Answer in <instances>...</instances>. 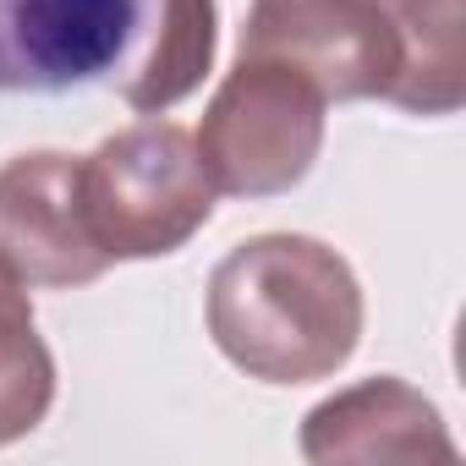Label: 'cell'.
Returning a JSON list of instances; mask_svg holds the SVG:
<instances>
[{
	"label": "cell",
	"instance_id": "1",
	"mask_svg": "<svg viewBox=\"0 0 466 466\" xmlns=\"http://www.w3.org/2000/svg\"><path fill=\"white\" fill-rule=\"evenodd\" d=\"M208 335L258 384H313L351 362L362 340V286L351 264L297 230L230 248L208 275Z\"/></svg>",
	"mask_w": 466,
	"mask_h": 466
},
{
	"label": "cell",
	"instance_id": "2",
	"mask_svg": "<svg viewBox=\"0 0 466 466\" xmlns=\"http://www.w3.org/2000/svg\"><path fill=\"white\" fill-rule=\"evenodd\" d=\"M88 237L110 264L170 258L214 219V181L176 121H137L77 159Z\"/></svg>",
	"mask_w": 466,
	"mask_h": 466
},
{
	"label": "cell",
	"instance_id": "3",
	"mask_svg": "<svg viewBox=\"0 0 466 466\" xmlns=\"http://www.w3.org/2000/svg\"><path fill=\"white\" fill-rule=\"evenodd\" d=\"M324 110L329 99L297 66L275 56H237L192 137L214 192L280 198L308 181L324 148Z\"/></svg>",
	"mask_w": 466,
	"mask_h": 466
},
{
	"label": "cell",
	"instance_id": "4",
	"mask_svg": "<svg viewBox=\"0 0 466 466\" xmlns=\"http://www.w3.org/2000/svg\"><path fill=\"white\" fill-rule=\"evenodd\" d=\"M237 56H275L324 99H390L400 34L384 0H253Z\"/></svg>",
	"mask_w": 466,
	"mask_h": 466
},
{
	"label": "cell",
	"instance_id": "5",
	"mask_svg": "<svg viewBox=\"0 0 466 466\" xmlns=\"http://www.w3.org/2000/svg\"><path fill=\"white\" fill-rule=\"evenodd\" d=\"M148 0H0V94H72L137 45Z\"/></svg>",
	"mask_w": 466,
	"mask_h": 466
},
{
	"label": "cell",
	"instance_id": "6",
	"mask_svg": "<svg viewBox=\"0 0 466 466\" xmlns=\"http://www.w3.org/2000/svg\"><path fill=\"white\" fill-rule=\"evenodd\" d=\"M0 258L45 291H77L110 269L83 219L77 154L34 148L0 165Z\"/></svg>",
	"mask_w": 466,
	"mask_h": 466
},
{
	"label": "cell",
	"instance_id": "7",
	"mask_svg": "<svg viewBox=\"0 0 466 466\" xmlns=\"http://www.w3.org/2000/svg\"><path fill=\"white\" fill-rule=\"evenodd\" d=\"M302 455L335 461H455L439 406L395 373L362 379L302 417Z\"/></svg>",
	"mask_w": 466,
	"mask_h": 466
},
{
	"label": "cell",
	"instance_id": "8",
	"mask_svg": "<svg viewBox=\"0 0 466 466\" xmlns=\"http://www.w3.org/2000/svg\"><path fill=\"white\" fill-rule=\"evenodd\" d=\"M214 28H219L214 0H154V6H143V28L121 61L116 94L137 116H165L170 105L198 94L203 77L214 72V39H219Z\"/></svg>",
	"mask_w": 466,
	"mask_h": 466
},
{
	"label": "cell",
	"instance_id": "9",
	"mask_svg": "<svg viewBox=\"0 0 466 466\" xmlns=\"http://www.w3.org/2000/svg\"><path fill=\"white\" fill-rule=\"evenodd\" d=\"M400 34V77L390 105L406 116H455L466 99V12L461 0H384Z\"/></svg>",
	"mask_w": 466,
	"mask_h": 466
},
{
	"label": "cell",
	"instance_id": "10",
	"mask_svg": "<svg viewBox=\"0 0 466 466\" xmlns=\"http://www.w3.org/2000/svg\"><path fill=\"white\" fill-rule=\"evenodd\" d=\"M56 406V357L34 324L28 280L0 258V444L28 439Z\"/></svg>",
	"mask_w": 466,
	"mask_h": 466
}]
</instances>
